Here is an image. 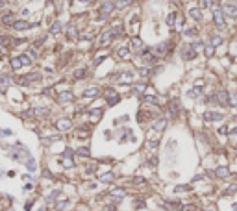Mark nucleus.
<instances>
[{
  "instance_id": "f257e3e1",
  "label": "nucleus",
  "mask_w": 237,
  "mask_h": 211,
  "mask_svg": "<svg viewBox=\"0 0 237 211\" xmlns=\"http://www.w3.org/2000/svg\"><path fill=\"white\" fill-rule=\"evenodd\" d=\"M213 17H215V22H217L219 28L224 26V13H222V9L217 8V6H213Z\"/></svg>"
},
{
  "instance_id": "f03ea898",
  "label": "nucleus",
  "mask_w": 237,
  "mask_h": 211,
  "mask_svg": "<svg viewBox=\"0 0 237 211\" xmlns=\"http://www.w3.org/2000/svg\"><path fill=\"white\" fill-rule=\"evenodd\" d=\"M224 11L230 17H237V2H226L224 4Z\"/></svg>"
},
{
  "instance_id": "7ed1b4c3",
  "label": "nucleus",
  "mask_w": 237,
  "mask_h": 211,
  "mask_svg": "<svg viewBox=\"0 0 237 211\" xmlns=\"http://www.w3.org/2000/svg\"><path fill=\"white\" fill-rule=\"evenodd\" d=\"M204 119H206L207 122H211V121H222L224 115H222V113H215V111H207V113L204 115Z\"/></svg>"
},
{
  "instance_id": "20e7f679",
  "label": "nucleus",
  "mask_w": 237,
  "mask_h": 211,
  "mask_svg": "<svg viewBox=\"0 0 237 211\" xmlns=\"http://www.w3.org/2000/svg\"><path fill=\"white\" fill-rule=\"evenodd\" d=\"M194 56H197L194 48H193V46H185V50H184V59H194Z\"/></svg>"
},
{
  "instance_id": "39448f33",
  "label": "nucleus",
  "mask_w": 237,
  "mask_h": 211,
  "mask_svg": "<svg viewBox=\"0 0 237 211\" xmlns=\"http://www.w3.org/2000/svg\"><path fill=\"white\" fill-rule=\"evenodd\" d=\"M189 15H191L194 20H200V19H202V13H200L198 8H191V9H189Z\"/></svg>"
},
{
  "instance_id": "423d86ee",
  "label": "nucleus",
  "mask_w": 237,
  "mask_h": 211,
  "mask_svg": "<svg viewBox=\"0 0 237 211\" xmlns=\"http://www.w3.org/2000/svg\"><path fill=\"white\" fill-rule=\"evenodd\" d=\"M132 80H134V74H132V72H122L121 74V82L122 83H130Z\"/></svg>"
},
{
  "instance_id": "0eeeda50",
  "label": "nucleus",
  "mask_w": 237,
  "mask_h": 211,
  "mask_svg": "<svg viewBox=\"0 0 237 211\" xmlns=\"http://www.w3.org/2000/svg\"><path fill=\"white\" fill-rule=\"evenodd\" d=\"M217 98H219L220 104H228V93H226V91H220V93L217 95Z\"/></svg>"
},
{
  "instance_id": "6e6552de",
  "label": "nucleus",
  "mask_w": 237,
  "mask_h": 211,
  "mask_svg": "<svg viewBox=\"0 0 237 211\" xmlns=\"http://www.w3.org/2000/svg\"><path fill=\"white\" fill-rule=\"evenodd\" d=\"M197 33H198L197 28H187V30H185V35H187V37H194Z\"/></svg>"
},
{
  "instance_id": "1a4fd4ad",
  "label": "nucleus",
  "mask_w": 237,
  "mask_h": 211,
  "mask_svg": "<svg viewBox=\"0 0 237 211\" xmlns=\"http://www.w3.org/2000/svg\"><path fill=\"white\" fill-rule=\"evenodd\" d=\"M217 174H219V176H228L230 171H228L226 167H219V168H217Z\"/></svg>"
},
{
  "instance_id": "9d476101",
  "label": "nucleus",
  "mask_w": 237,
  "mask_h": 211,
  "mask_svg": "<svg viewBox=\"0 0 237 211\" xmlns=\"http://www.w3.org/2000/svg\"><path fill=\"white\" fill-rule=\"evenodd\" d=\"M178 109H180V102H176V100H174V102H171V111H172V115L176 113Z\"/></svg>"
},
{
  "instance_id": "9b49d317",
  "label": "nucleus",
  "mask_w": 237,
  "mask_h": 211,
  "mask_svg": "<svg viewBox=\"0 0 237 211\" xmlns=\"http://www.w3.org/2000/svg\"><path fill=\"white\" fill-rule=\"evenodd\" d=\"M222 43V39L219 37V35H213V37H211V45L215 46V45H220Z\"/></svg>"
},
{
  "instance_id": "f8f14e48",
  "label": "nucleus",
  "mask_w": 237,
  "mask_h": 211,
  "mask_svg": "<svg viewBox=\"0 0 237 211\" xmlns=\"http://www.w3.org/2000/svg\"><path fill=\"white\" fill-rule=\"evenodd\" d=\"M200 4L204 8H207V6H215V0H200Z\"/></svg>"
},
{
  "instance_id": "ddd939ff",
  "label": "nucleus",
  "mask_w": 237,
  "mask_h": 211,
  "mask_svg": "<svg viewBox=\"0 0 237 211\" xmlns=\"http://www.w3.org/2000/svg\"><path fill=\"white\" fill-rule=\"evenodd\" d=\"M198 93H200L198 89H191L189 93H187V96H191V98H197V96H198Z\"/></svg>"
},
{
  "instance_id": "4468645a",
  "label": "nucleus",
  "mask_w": 237,
  "mask_h": 211,
  "mask_svg": "<svg viewBox=\"0 0 237 211\" xmlns=\"http://www.w3.org/2000/svg\"><path fill=\"white\" fill-rule=\"evenodd\" d=\"M156 52H158V54H165V52H167L165 45H158V46H156Z\"/></svg>"
},
{
  "instance_id": "2eb2a0df",
  "label": "nucleus",
  "mask_w": 237,
  "mask_h": 211,
  "mask_svg": "<svg viewBox=\"0 0 237 211\" xmlns=\"http://www.w3.org/2000/svg\"><path fill=\"white\" fill-rule=\"evenodd\" d=\"M154 128H156V130H163V128H165V121H158V122L154 124Z\"/></svg>"
},
{
  "instance_id": "dca6fc26",
  "label": "nucleus",
  "mask_w": 237,
  "mask_h": 211,
  "mask_svg": "<svg viewBox=\"0 0 237 211\" xmlns=\"http://www.w3.org/2000/svg\"><path fill=\"white\" fill-rule=\"evenodd\" d=\"M128 48H121V50H119V56H121V58H128Z\"/></svg>"
},
{
  "instance_id": "f3484780",
  "label": "nucleus",
  "mask_w": 237,
  "mask_h": 211,
  "mask_svg": "<svg viewBox=\"0 0 237 211\" xmlns=\"http://www.w3.org/2000/svg\"><path fill=\"white\" fill-rule=\"evenodd\" d=\"M174 19H176V15H174V13H172V15H169V19H167V24H169V26H174Z\"/></svg>"
},
{
  "instance_id": "a211bd4d",
  "label": "nucleus",
  "mask_w": 237,
  "mask_h": 211,
  "mask_svg": "<svg viewBox=\"0 0 237 211\" xmlns=\"http://www.w3.org/2000/svg\"><path fill=\"white\" fill-rule=\"evenodd\" d=\"M132 46H134V48H139V46H141V41H139L137 37H135V39H132Z\"/></svg>"
},
{
  "instance_id": "6ab92c4d",
  "label": "nucleus",
  "mask_w": 237,
  "mask_h": 211,
  "mask_svg": "<svg viewBox=\"0 0 237 211\" xmlns=\"http://www.w3.org/2000/svg\"><path fill=\"white\" fill-rule=\"evenodd\" d=\"M145 98H146V102H152V104H158V98H156V96H148V95H146Z\"/></svg>"
},
{
  "instance_id": "aec40b11",
  "label": "nucleus",
  "mask_w": 237,
  "mask_h": 211,
  "mask_svg": "<svg viewBox=\"0 0 237 211\" xmlns=\"http://www.w3.org/2000/svg\"><path fill=\"white\" fill-rule=\"evenodd\" d=\"M191 189V185H180V187H176V193L178 191H189Z\"/></svg>"
},
{
  "instance_id": "412c9836",
  "label": "nucleus",
  "mask_w": 237,
  "mask_h": 211,
  "mask_svg": "<svg viewBox=\"0 0 237 211\" xmlns=\"http://www.w3.org/2000/svg\"><path fill=\"white\" fill-rule=\"evenodd\" d=\"M111 8H113L111 4H106V6H102V11H104V13H109V11H111Z\"/></svg>"
},
{
  "instance_id": "4be33fe9",
  "label": "nucleus",
  "mask_w": 237,
  "mask_h": 211,
  "mask_svg": "<svg viewBox=\"0 0 237 211\" xmlns=\"http://www.w3.org/2000/svg\"><path fill=\"white\" fill-rule=\"evenodd\" d=\"M228 104H233V106H237V95H232V100H228Z\"/></svg>"
},
{
  "instance_id": "5701e85b",
  "label": "nucleus",
  "mask_w": 237,
  "mask_h": 211,
  "mask_svg": "<svg viewBox=\"0 0 237 211\" xmlns=\"http://www.w3.org/2000/svg\"><path fill=\"white\" fill-rule=\"evenodd\" d=\"M213 54V46H206V56H211Z\"/></svg>"
},
{
  "instance_id": "b1692460",
  "label": "nucleus",
  "mask_w": 237,
  "mask_h": 211,
  "mask_svg": "<svg viewBox=\"0 0 237 211\" xmlns=\"http://www.w3.org/2000/svg\"><path fill=\"white\" fill-rule=\"evenodd\" d=\"M113 194H115V198H121V196L124 194V191H113Z\"/></svg>"
},
{
  "instance_id": "393cba45",
  "label": "nucleus",
  "mask_w": 237,
  "mask_h": 211,
  "mask_svg": "<svg viewBox=\"0 0 237 211\" xmlns=\"http://www.w3.org/2000/svg\"><path fill=\"white\" fill-rule=\"evenodd\" d=\"M150 165H152V167L158 165V159H156V158H152V159H150Z\"/></svg>"
}]
</instances>
